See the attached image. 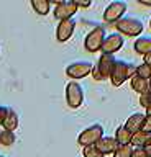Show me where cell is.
Returning a JSON list of instances; mask_svg holds the SVG:
<instances>
[{"instance_id":"obj_1","label":"cell","mask_w":151,"mask_h":157,"mask_svg":"<svg viewBox=\"0 0 151 157\" xmlns=\"http://www.w3.org/2000/svg\"><path fill=\"white\" fill-rule=\"evenodd\" d=\"M135 72H136V66H133V64H130L126 61H117L113 66V71L110 74L112 85L113 87L123 85L128 78H131L135 75Z\"/></svg>"},{"instance_id":"obj_2","label":"cell","mask_w":151,"mask_h":157,"mask_svg":"<svg viewBox=\"0 0 151 157\" xmlns=\"http://www.w3.org/2000/svg\"><path fill=\"white\" fill-rule=\"evenodd\" d=\"M115 62H117V59L113 54H102L99 57V61H97V64L94 66V69H92V77L97 82L110 78V74L113 71Z\"/></svg>"},{"instance_id":"obj_3","label":"cell","mask_w":151,"mask_h":157,"mask_svg":"<svg viewBox=\"0 0 151 157\" xmlns=\"http://www.w3.org/2000/svg\"><path fill=\"white\" fill-rule=\"evenodd\" d=\"M115 28L120 34H125V36H131L136 38L143 33V21L135 17H123L120 21L115 23Z\"/></svg>"},{"instance_id":"obj_4","label":"cell","mask_w":151,"mask_h":157,"mask_svg":"<svg viewBox=\"0 0 151 157\" xmlns=\"http://www.w3.org/2000/svg\"><path fill=\"white\" fill-rule=\"evenodd\" d=\"M102 137H104V128L102 124H92L89 128H85L84 131L77 137V144L82 147H89V146H95Z\"/></svg>"},{"instance_id":"obj_5","label":"cell","mask_w":151,"mask_h":157,"mask_svg":"<svg viewBox=\"0 0 151 157\" xmlns=\"http://www.w3.org/2000/svg\"><path fill=\"white\" fill-rule=\"evenodd\" d=\"M105 39V28L97 25V26L92 29V31L85 36L84 39V48L87 52H97L102 49V44H104Z\"/></svg>"},{"instance_id":"obj_6","label":"cell","mask_w":151,"mask_h":157,"mask_svg":"<svg viewBox=\"0 0 151 157\" xmlns=\"http://www.w3.org/2000/svg\"><path fill=\"white\" fill-rule=\"evenodd\" d=\"M66 103L72 110L79 108L84 103V90H82L79 82L72 80L66 85Z\"/></svg>"},{"instance_id":"obj_7","label":"cell","mask_w":151,"mask_h":157,"mask_svg":"<svg viewBox=\"0 0 151 157\" xmlns=\"http://www.w3.org/2000/svg\"><path fill=\"white\" fill-rule=\"evenodd\" d=\"M126 8H128V5H126V2H123V0H115V2H112L104 12V21L105 23L120 21V20L125 17Z\"/></svg>"},{"instance_id":"obj_8","label":"cell","mask_w":151,"mask_h":157,"mask_svg":"<svg viewBox=\"0 0 151 157\" xmlns=\"http://www.w3.org/2000/svg\"><path fill=\"white\" fill-rule=\"evenodd\" d=\"M92 69H94V66L89 61H76L66 67V75L69 78H84L89 74H92Z\"/></svg>"},{"instance_id":"obj_9","label":"cell","mask_w":151,"mask_h":157,"mask_svg":"<svg viewBox=\"0 0 151 157\" xmlns=\"http://www.w3.org/2000/svg\"><path fill=\"white\" fill-rule=\"evenodd\" d=\"M76 13H77L76 0H61V2H56V8H54V18L56 20H59V21L71 20Z\"/></svg>"},{"instance_id":"obj_10","label":"cell","mask_w":151,"mask_h":157,"mask_svg":"<svg viewBox=\"0 0 151 157\" xmlns=\"http://www.w3.org/2000/svg\"><path fill=\"white\" fill-rule=\"evenodd\" d=\"M125 39L120 33H112L109 36H105L104 44H102V54H115L117 51H120L123 48Z\"/></svg>"},{"instance_id":"obj_11","label":"cell","mask_w":151,"mask_h":157,"mask_svg":"<svg viewBox=\"0 0 151 157\" xmlns=\"http://www.w3.org/2000/svg\"><path fill=\"white\" fill-rule=\"evenodd\" d=\"M74 29H76V20L74 18L59 21V25L56 28V39L59 43H66L74 34Z\"/></svg>"},{"instance_id":"obj_12","label":"cell","mask_w":151,"mask_h":157,"mask_svg":"<svg viewBox=\"0 0 151 157\" xmlns=\"http://www.w3.org/2000/svg\"><path fill=\"white\" fill-rule=\"evenodd\" d=\"M95 147L99 149L104 155L107 154H113V152L118 149V142L115 141V137H110V136H104L102 139L95 144Z\"/></svg>"},{"instance_id":"obj_13","label":"cell","mask_w":151,"mask_h":157,"mask_svg":"<svg viewBox=\"0 0 151 157\" xmlns=\"http://www.w3.org/2000/svg\"><path fill=\"white\" fill-rule=\"evenodd\" d=\"M145 116H146V115H143V113H133V115H131L128 120H126V123H125L123 126L131 132V134H135V132H138V131L143 129Z\"/></svg>"},{"instance_id":"obj_14","label":"cell","mask_w":151,"mask_h":157,"mask_svg":"<svg viewBox=\"0 0 151 157\" xmlns=\"http://www.w3.org/2000/svg\"><path fill=\"white\" fill-rule=\"evenodd\" d=\"M135 51L141 56H148L151 54V36H140L133 44Z\"/></svg>"},{"instance_id":"obj_15","label":"cell","mask_w":151,"mask_h":157,"mask_svg":"<svg viewBox=\"0 0 151 157\" xmlns=\"http://www.w3.org/2000/svg\"><path fill=\"white\" fill-rule=\"evenodd\" d=\"M131 80V88L136 92V93H140V95H143V93H146L148 92V88L151 87V83H149V80L148 78H143V77H138L135 74L133 77L130 78Z\"/></svg>"},{"instance_id":"obj_16","label":"cell","mask_w":151,"mask_h":157,"mask_svg":"<svg viewBox=\"0 0 151 157\" xmlns=\"http://www.w3.org/2000/svg\"><path fill=\"white\" fill-rule=\"evenodd\" d=\"M131 132L126 129L125 126H118L115 131V141L118 142V146H130L131 144Z\"/></svg>"},{"instance_id":"obj_17","label":"cell","mask_w":151,"mask_h":157,"mask_svg":"<svg viewBox=\"0 0 151 157\" xmlns=\"http://www.w3.org/2000/svg\"><path fill=\"white\" fill-rule=\"evenodd\" d=\"M131 144L135 147H146L148 144H151V134L145 131H138L131 136Z\"/></svg>"},{"instance_id":"obj_18","label":"cell","mask_w":151,"mask_h":157,"mask_svg":"<svg viewBox=\"0 0 151 157\" xmlns=\"http://www.w3.org/2000/svg\"><path fill=\"white\" fill-rule=\"evenodd\" d=\"M3 129H7V131H15L17 128H18V115H17V111L15 110H12V108H8V113H7V118H5V121H3Z\"/></svg>"},{"instance_id":"obj_19","label":"cell","mask_w":151,"mask_h":157,"mask_svg":"<svg viewBox=\"0 0 151 157\" xmlns=\"http://www.w3.org/2000/svg\"><path fill=\"white\" fill-rule=\"evenodd\" d=\"M31 7L38 15H48L51 8V2L50 0H31Z\"/></svg>"},{"instance_id":"obj_20","label":"cell","mask_w":151,"mask_h":157,"mask_svg":"<svg viewBox=\"0 0 151 157\" xmlns=\"http://www.w3.org/2000/svg\"><path fill=\"white\" fill-rule=\"evenodd\" d=\"M15 141H17L15 132L7 131V129L0 131V144H3V146H12V144H15Z\"/></svg>"},{"instance_id":"obj_21","label":"cell","mask_w":151,"mask_h":157,"mask_svg":"<svg viewBox=\"0 0 151 157\" xmlns=\"http://www.w3.org/2000/svg\"><path fill=\"white\" fill-rule=\"evenodd\" d=\"M135 74L138 77H143V78H148V80H149V77H151V66H149V64H146V62L140 64V66H136V72Z\"/></svg>"},{"instance_id":"obj_22","label":"cell","mask_w":151,"mask_h":157,"mask_svg":"<svg viewBox=\"0 0 151 157\" xmlns=\"http://www.w3.org/2000/svg\"><path fill=\"white\" fill-rule=\"evenodd\" d=\"M131 152H133V147L130 146H118V149L113 152V157H131Z\"/></svg>"},{"instance_id":"obj_23","label":"cell","mask_w":151,"mask_h":157,"mask_svg":"<svg viewBox=\"0 0 151 157\" xmlns=\"http://www.w3.org/2000/svg\"><path fill=\"white\" fill-rule=\"evenodd\" d=\"M84 157H105V155L95 146H89V147H84Z\"/></svg>"},{"instance_id":"obj_24","label":"cell","mask_w":151,"mask_h":157,"mask_svg":"<svg viewBox=\"0 0 151 157\" xmlns=\"http://www.w3.org/2000/svg\"><path fill=\"white\" fill-rule=\"evenodd\" d=\"M140 105H141V106H145V108L151 106V87L148 88V92H146V93L140 95Z\"/></svg>"},{"instance_id":"obj_25","label":"cell","mask_w":151,"mask_h":157,"mask_svg":"<svg viewBox=\"0 0 151 157\" xmlns=\"http://www.w3.org/2000/svg\"><path fill=\"white\" fill-rule=\"evenodd\" d=\"M131 157H148L146 155L145 147H133V152H131Z\"/></svg>"},{"instance_id":"obj_26","label":"cell","mask_w":151,"mask_h":157,"mask_svg":"<svg viewBox=\"0 0 151 157\" xmlns=\"http://www.w3.org/2000/svg\"><path fill=\"white\" fill-rule=\"evenodd\" d=\"M145 132H149L151 134V116H145V123H143V129Z\"/></svg>"},{"instance_id":"obj_27","label":"cell","mask_w":151,"mask_h":157,"mask_svg":"<svg viewBox=\"0 0 151 157\" xmlns=\"http://www.w3.org/2000/svg\"><path fill=\"white\" fill-rule=\"evenodd\" d=\"M7 113H8V108L7 106H2L0 105V126L3 124V121H5V118H7Z\"/></svg>"},{"instance_id":"obj_28","label":"cell","mask_w":151,"mask_h":157,"mask_svg":"<svg viewBox=\"0 0 151 157\" xmlns=\"http://www.w3.org/2000/svg\"><path fill=\"white\" fill-rule=\"evenodd\" d=\"M76 5H77V8H87L92 5V2H79V0H76Z\"/></svg>"},{"instance_id":"obj_29","label":"cell","mask_w":151,"mask_h":157,"mask_svg":"<svg viewBox=\"0 0 151 157\" xmlns=\"http://www.w3.org/2000/svg\"><path fill=\"white\" fill-rule=\"evenodd\" d=\"M145 151H146V155H148V157H151V144H148V146H146V147H145Z\"/></svg>"},{"instance_id":"obj_30","label":"cell","mask_w":151,"mask_h":157,"mask_svg":"<svg viewBox=\"0 0 151 157\" xmlns=\"http://www.w3.org/2000/svg\"><path fill=\"white\" fill-rule=\"evenodd\" d=\"M141 5H146V7H151V0H140Z\"/></svg>"},{"instance_id":"obj_31","label":"cell","mask_w":151,"mask_h":157,"mask_svg":"<svg viewBox=\"0 0 151 157\" xmlns=\"http://www.w3.org/2000/svg\"><path fill=\"white\" fill-rule=\"evenodd\" d=\"M145 62L151 66V54H148V56H145Z\"/></svg>"},{"instance_id":"obj_32","label":"cell","mask_w":151,"mask_h":157,"mask_svg":"<svg viewBox=\"0 0 151 157\" xmlns=\"http://www.w3.org/2000/svg\"><path fill=\"white\" fill-rule=\"evenodd\" d=\"M146 116H151V106L146 108Z\"/></svg>"},{"instance_id":"obj_33","label":"cell","mask_w":151,"mask_h":157,"mask_svg":"<svg viewBox=\"0 0 151 157\" xmlns=\"http://www.w3.org/2000/svg\"><path fill=\"white\" fill-rule=\"evenodd\" d=\"M149 26H151V20H149Z\"/></svg>"},{"instance_id":"obj_34","label":"cell","mask_w":151,"mask_h":157,"mask_svg":"<svg viewBox=\"0 0 151 157\" xmlns=\"http://www.w3.org/2000/svg\"><path fill=\"white\" fill-rule=\"evenodd\" d=\"M149 83H151V77H149Z\"/></svg>"},{"instance_id":"obj_35","label":"cell","mask_w":151,"mask_h":157,"mask_svg":"<svg viewBox=\"0 0 151 157\" xmlns=\"http://www.w3.org/2000/svg\"><path fill=\"white\" fill-rule=\"evenodd\" d=\"M0 157H5V155H0Z\"/></svg>"}]
</instances>
